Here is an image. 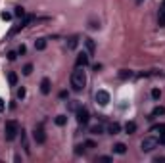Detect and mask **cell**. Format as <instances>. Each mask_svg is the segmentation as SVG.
I'll list each match as a JSON object with an SVG mask.
<instances>
[{
	"label": "cell",
	"instance_id": "obj_1",
	"mask_svg": "<svg viewBox=\"0 0 165 163\" xmlns=\"http://www.w3.org/2000/svg\"><path fill=\"white\" fill-rule=\"evenodd\" d=\"M83 69L85 67H77L71 73V90H75V92H81L86 86V73Z\"/></svg>",
	"mask_w": 165,
	"mask_h": 163
},
{
	"label": "cell",
	"instance_id": "obj_2",
	"mask_svg": "<svg viewBox=\"0 0 165 163\" xmlns=\"http://www.w3.org/2000/svg\"><path fill=\"white\" fill-rule=\"evenodd\" d=\"M17 133H19L17 121H14V119L6 121V125H4V136H6V140H14V138L17 136Z\"/></svg>",
	"mask_w": 165,
	"mask_h": 163
},
{
	"label": "cell",
	"instance_id": "obj_3",
	"mask_svg": "<svg viewBox=\"0 0 165 163\" xmlns=\"http://www.w3.org/2000/svg\"><path fill=\"white\" fill-rule=\"evenodd\" d=\"M158 144H159V138H156V136H146L140 142V150L142 152H152V150L158 148Z\"/></svg>",
	"mask_w": 165,
	"mask_h": 163
},
{
	"label": "cell",
	"instance_id": "obj_4",
	"mask_svg": "<svg viewBox=\"0 0 165 163\" xmlns=\"http://www.w3.org/2000/svg\"><path fill=\"white\" fill-rule=\"evenodd\" d=\"M75 115H77V123H79V125H86V123L90 121V113H89V110H86V107H83V106L75 111Z\"/></svg>",
	"mask_w": 165,
	"mask_h": 163
},
{
	"label": "cell",
	"instance_id": "obj_5",
	"mask_svg": "<svg viewBox=\"0 0 165 163\" xmlns=\"http://www.w3.org/2000/svg\"><path fill=\"white\" fill-rule=\"evenodd\" d=\"M89 60H90V54L89 52H81L75 60V67H86L89 65Z\"/></svg>",
	"mask_w": 165,
	"mask_h": 163
},
{
	"label": "cell",
	"instance_id": "obj_6",
	"mask_svg": "<svg viewBox=\"0 0 165 163\" xmlns=\"http://www.w3.org/2000/svg\"><path fill=\"white\" fill-rule=\"evenodd\" d=\"M33 138H35L37 144H44V142H46L44 129H42V127H35V130H33Z\"/></svg>",
	"mask_w": 165,
	"mask_h": 163
},
{
	"label": "cell",
	"instance_id": "obj_7",
	"mask_svg": "<svg viewBox=\"0 0 165 163\" xmlns=\"http://www.w3.org/2000/svg\"><path fill=\"white\" fill-rule=\"evenodd\" d=\"M96 104H98V106H108V104H109V92L98 90V92H96Z\"/></svg>",
	"mask_w": 165,
	"mask_h": 163
},
{
	"label": "cell",
	"instance_id": "obj_8",
	"mask_svg": "<svg viewBox=\"0 0 165 163\" xmlns=\"http://www.w3.org/2000/svg\"><path fill=\"white\" fill-rule=\"evenodd\" d=\"M50 90H52V83H50L48 77H44V79L40 81V92L42 94H50Z\"/></svg>",
	"mask_w": 165,
	"mask_h": 163
},
{
	"label": "cell",
	"instance_id": "obj_9",
	"mask_svg": "<svg viewBox=\"0 0 165 163\" xmlns=\"http://www.w3.org/2000/svg\"><path fill=\"white\" fill-rule=\"evenodd\" d=\"M85 46H86V52H89L90 56H92V54H94V50H96L94 40H92V38H85Z\"/></svg>",
	"mask_w": 165,
	"mask_h": 163
},
{
	"label": "cell",
	"instance_id": "obj_10",
	"mask_svg": "<svg viewBox=\"0 0 165 163\" xmlns=\"http://www.w3.org/2000/svg\"><path fill=\"white\" fill-rule=\"evenodd\" d=\"M125 133L127 134H135L136 133V123L135 121H127L125 123Z\"/></svg>",
	"mask_w": 165,
	"mask_h": 163
},
{
	"label": "cell",
	"instance_id": "obj_11",
	"mask_svg": "<svg viewBox=\"0 0 165 163\" xmlns=\"http://www.w3.org/2000/svg\"><path fill=\"white\" fill-rule=\"evenodd\" d=\"M46 38H37L35 40V50H46Z\"/></svg>",
	"mask_w": 165,
	"mask_h": 163
},
{
	"label": "cell",
	"instance_id": "obj_12",
	"mask_svg": "<svg viewBox=\"0 0 165 163\" xmlns=\"http://www.w3.org/2000/svg\"><path fill=\"white\" fill-rule=\"evenodd\" d=\"M113 152H115V154H119V156H123L125 152H127V146H125L123 142H117V144L113 146Z\"/></svg>",
	"mask_w": 165,
	"mask_h": 163
},
{
	"label": "cell",
	"instance_id": "obj_13",
	"mask_svg": "<svg viewBox=\"0 0 165 163\" xmlns=\"http://www.w3.org/2000/svg\"><path fill=\"white\" fill-rule=\"evenodd\" d=\"M119 130H121V125L119 123H109V127H108V133L109 134H117Z\"/></svg>",
	"mask_w": 165,
	"mask_h": 163
},
{
	"label": "cell",
	"instance_id": "obj_14",
	"mask_svg": "<svg viewBox=\"0 0 165 163\" xmlns=\"http://www.w3.org/2000/svg\"><path fill=\"white\" fill-rule=\"evenodd\" d=\"M159 115H165V107L163 106H156L152 110V117H159Z\"/></svg>",
	"mask_w": 165,
	"mask_h": 163
},
{
	"label": "cell",
	"instance_id": "obj_15",
	"mask_svg": "<svg viewBox=\"0 0 165 163\" xmlns=\"http://www.w3.org/2000/svg\"><path fill=\"white\" fill-rule=\"evenodd\" d=\"M131 77H133V71H131V69H121V71H119V79L127 81V79H131Z\"/></svg>",
	"mask_w": 165,
	"mask_h": 163
},
{
	"label": "cell",
	"instance_id": "obj_16",
	"mask_svg": "<svg viewBox=\"0 0 165 163\" xmlns=\"http://www.w3.org/2000/svg\"><path fill=\"white\" fill-rule=\"evenodd\" d=\"M150 133H154V134H161V133H165V125H154V127L150 129Z\"/></svg>",
	"mask_w": 165,
	"mask_h": 163
},
{
	"label": "cell",
	"instance_id": "obj_17",
	"mask_svg": "<svg viewBox=\"0 0 165 163\" xmlns=\"http://www.w3.org/2000/svg\"><path fill=\"white\" fill-rule=\"evenodd\" d=\"M158 23H159V27H165V8H159V16H158Z\"/></svg>",
	"mask_w": 165,
	"mask_h": 163
},
{
	"label": "cell",
	"instance_id": "obj_18",
	"mask_svg": "<svg viewBox=\"0 0 165 163\" xmlns=\"http://www.w3.org/2000/svg\"><path fill=\"white\" fill-rule=\"evenodd\" d=\"M8 83L12 84V86H16V84H17V75H16L14 71H10V73H8Z\"/></svg>",
	"mask_w": 165,
	"mask_h": 163
},
{
	"label": "cell",
	"instance_id": "obj_19",
	"mask_svg": "<svg viewBox=\"0 0 165 163\" xmlns=\"http://www.w3.org/2000/svg\"><path fill=\"white\" fill-rule=\"evenodd\" d=\"M90 133H92V134H102V133H104V127H102V125H92V127H90Z\"/></svg>",
	"mask_w": 165,
	"mask_h": 163
},
{
	"label": "cell",
	"instance_id": "obj_20",
	"mask_svg": "<svg viewBox=\"0 0 165 163\" xmlns=\"http://www.w3.org/2000/svg\"><path fill=\"white\" fill-rule=\"evenodd\" d=\"M54 121H56V125H58V127H63L65 123H67V117H65V115H58L56 119H54Z\"/></svg>",
	"mask_w": 165,
	"mask_h": 163
},
{
	"label": "cell",
	"instance_id": "obj_21",
	"mask_svg": "<svg viewBox=\"0 0 165 163\" xmlns=\"http://www.w3.org/2000/svg\"><path fill=\"white\" fill-rule=\"evenodd\" d=\"M14 14H16L17 17H21V19H23V17H25V10H23V8H21V6H17V8H16V12H14Z\"/></svg>",
	"mask_w": 165,
	"mask_h": 163
},
{
	"label": "cell",
	"instance_id": "obj_22",
	"mask_svg": "<svg viewBox=\"0 0 165 163\" xmlns=\"http://www.w3.org/2000/svg\"><path fill=\"white\" fill-rule=\"evenodd\" d=\"M23 75H31L33 73V65L31 63H27V65H23V71H21Z\"/></svg>",
	"mask_w": 165,
	"mask_h": 163
},
{
	"label": "cell",
	"instance_id": "obj_23",
	"mask_svg": "<svg viewBox=\"0 0 165 163\" xmlns=\"http://www.w3.org/2000/svg\"><path fill=\"white\" fill-rule=\"evenodd\" d=\"M152 98H154V100H159V98H161V90L159 88H154L152 90Z\"/></svg>",
	"mask_w": 165,
	"mask_h": 163
},
{
	"label": "cell",
	"instance_id": "obj_24",
	"mask_svg": "<svg viewBox=\"0 0 165 163\" xmlns=\"http://www.w3.org/2000/svg\"><path fill=\"white\" fill-rule=\"evenodd\" d=\"M77 40H79V38H77V37H71V38H69V44H67V46H69L71 50H73V48L77 46Z\"/></svg>",
	"mask_w": 165,
	"mask_h": 163
},
{
	"label": "cell",
	"instance_id": "obj_25",
	"mask_svg": "<svg viewBox=\"0 0 165 163\" xmlns=\"http://www.w3.org/2000/svg\"><path fill=\"white\" fill-rule=\"evenodd\" d=\"M25 88H23V86H21V88H17V98H19V100H23V98H25Z\"/></svg>",
	"mask_w": 165,
	"mask_h": 163
},
{
	"label": "cell",
	"instance_id": "obj_26",
	"mask_svg": "<svg viewBox=\"0 0 165 163\" xmlns=\"http://www.w3.org/2000/svg\"><path fill=\"white\" fill-rule=\"evenodd\" d=\"M0 17H2L4 21H10V19H12V14H10V12H2V14H0Z\"/></svg>",
	"mask_w": 165,
	"mask_h": 163
},
{
	"label": "cell",
	"instance_id": "obj_27",
	"mask_svg": "<svg viewBox=\"0 0 165 163\" xmlns=\"http://www.w3.org/2000/svg\"><path fill=\"white\" fill-rule=\"evenodd\" d=\"M79 104H77V102H69V110H73V111H77V110H79Z\"/></svg>",
	"mask_w": 165,
	"mask_h": 163
},
{
	"label": "cell",
	"instance_id": "obj_28",
	"mask_svg": "<svg viewBox=\"0 0 165 163\" xmlns=\"http://www.w3.org/2000/svg\"><path fill=\"white\" fill-rule=\"evenodd\" d=\"M16 58H17V52H8V60L10 61H14Z\"/></svg>",
	"mask_w": 165,
	"mask_h": 163
},
{
	"label": "cell",
	"instance_id": "obj_29",
	"mask_svg": "<svg viewBox=\"0 0 165 163\" xmlns=\"http://www.w3.org/2000/svg\"><path fill=\"white\" fill-rule=\"evenodd\" d=\"M98 161H102V163H109V161H112V157H109V156H102V157H98Z\"/></svg>",
	"mask_w": 165,
	"mask_h": 163
},
{
	"label": "cell",
	"instance_id": "obj_30",
	"mask_svg": "<svg viewBox=\"0 0 165 163\" xmlns=\"http://www.w3.org/2000/svg\"><path fill=\"white\" fill-rule=\"evenodd\" d=\"M25 52H27V46H25V44H21V46H19V50H17V54H21V56H23Z\"/></svg>",
	"mask_w": 165,
	"mask_h": 163
},
{
	"label": "cell",
	"instance_id": "obj_31",
	"mask_svg": "<svg viewBox=\"0 0 165 163\" xmlns=\"http://www.w3.org/2000/svg\"><path fill=\"white\" fill-rule=\"evenodd\" d=\"M85 146H86V148H96V142H92V140H86Z\"/></svg>",
	"mask_w": 165,
	"mask_h": 163
},
{
	"label": "cell",
	"instance_id": "obj_32",
	"mask_svg": "<svg viewBox=\"0 0 165 163\" xmlns=\"http://www.w3.org/2000/svg\"><path fill=\"white\" fill-rule=\"evenodd\" d=\"M75 154H77V156L83 154V146H75Z\"/></svg>",
	"mask_w": 165,
	"mask_h": 163
},
{
	"label": "cell",
	"instance_id": "obj_33",
	"mask_svg": "<svg viewBox=\"0 0 165 163\" xmlns=\"http://www.w3.org/2000/svg\"><path fill=\"white\" fill-rule=\"evenodd\" d=\"M159 144H163V146H165V133H161V134H159Z\"/></svg>",
	"mask_w": 165,
	"mask_h": 163
},
{
	"label": "cell",
	"instance_id": "obj_34",
	"mask_svg": "<svg viewBox=\"0 0 165 163\" xmlns=\"http://www.w3.org/2000/svg\"><path fill=\"white\" fill-rule=\"evenodd\" d=\"M154 161H156V163H165V157L161 156V157H156V159H154Z\"/></svg>",
	"mask_w": 165,
	"mask_h": 163
},
{
	"label": "cell",
	"instance_id": "obj_35",
	"mask_svg": "<svg viewBox=\"0 0 165 163\" xmlns=\"http://www.w3.org/2000/svg\"><path fill=\"white\" fill-rule=\"evenodd\" d=\"M4 107H6V104H4L2 98H0V111H4Z\"/></svg>",
	"mask_w": 165,
	"mask_h": 163
},
{
	"label": "cell",
	"instance_id": "obj_36",
	"mask_svg": "<svg viewBox=\"0 0 165 163\" xmlns=\"http://www.w3.org/2000/svg\"><path fill=\"white\" fill-rule=\"evenodd\" d=\"M161 8H165V0H163V2H161Z\"/></svg>",
	"mask_w": 165,
	"mask_h": 163
},
{
	"label": "cell",
	"instance_id": "obj_37",
	"mask_svg": "<svg viewBox=\"0 0 165 163\" xmlns=\"http://www.w3.org/2000/svg\"><path fill=\"white\" fill-rule=\"evenodd\" d=\"M136 2H142V0H136Z\"/></svg>",
	"mask_w": 165,
	"mask_h": 163
}]
</instances>
